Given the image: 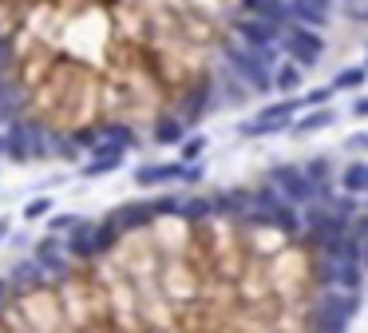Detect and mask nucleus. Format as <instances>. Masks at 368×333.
Segmentation results:
<instances>
[{
    "instance_id": "obj_1",
    "label": "nucleus",
    "mask_w": 368,
    "mask_h": 333,
    "mask_svg": "<svg viewBox=\"0 0 368 333\" xmlns=\"http://www.w3.org/2000/svg\"><path fill=\"white\" fill-rule=\"evenodd\" d=\"M278 48L289 64H297L301 71H309V68H317L321 56H325V36L313 32V28H301V24H289V28L281 32Z\"/></svg>"
},
{
    "instance_id": "obj_2",
    "label": "nucleus",
    "mask_w": 368,
    "mask_h": 333,
    "mask_svg": "<svg viewBox=\"0 0 368 333\" xmlns=\"http://www.w3.org/2000/svg\"><path fill=\"white\" fill-rule=\"evenodd\" d=\"M202 175H206L202 163H194V167H182V163H143L135 171V182L139 187H167V182H198Z\"/></svg>"
},
{
    "instance_id": "obj_3",
    "label": "nucleus",
    "mask_w": 368,
    "mask_h": 333,
    "mask_svg": "<svg viewBox=\"0 0 368 333\" xmlns=\"http://www.w3.org/2000/svg\"><path fill=\"white\" fill-rule=\"evenodd\" d=\"M242 16H254V21H266L273 28L285 32L293 24V8H289V0H238Z\"/></svg>"
},
{
    "instance_id": "obj_4",
    "label": "nucleus",
    "mask_w": 368,
    "mask_h": 333,
    "mask_svg": "<svg viewBox=\"0 0 368 333\" xmlns=\"http://www.w3.org/2000/svg\"><path fill=\"white\" fill-rule=\"evenodd\" d=\"M337 187L345 194L368 199V163H345V167L337 171Z\"/></svg>"
},
{
    "instance_id": "obj_5",
    "label": "nucleus",
    "mask_w": 368,
    "mask_h": 333,
    "mask_svg": "<svg viewBox=\"0 0 368 333\" xmlns=\"http://www.w3.org/2000/svg\"><path fill=\"white\" fill-rule=\"evenodd\" d=\"M186 123L179 119V115H174V111H167V115H159V119H155V143H159V147H179L182 139H186Z\"/></svg>"
},
{
    "instance_id": "obj_6",
    "label": "nucleus",
    "mask_w": 368,
    "mask_h": 333,
    "mask_svg": "<svg viewBox=\"0 0 368 333\" xmlns=\"http://www.w3.org/2000/svg\"><path fill=\"white\" fill-rule=\"evenodd\" d=\"M333 123H337V111L333 107H313V111H305L301 119H293L289 135H317V132H325V127H333Z\"/></svg>"
},
{
    "instance_id": "obj_7",
    "label": "nucleus",
    "mask_w": 368,
    "mask_h": 333,
    "mask_svg": "<svg viewBox=\"0 0 368 333\" xmlns=\"http://www.w3.org/2000/svg\"><path fill=\"white\" fill-rule=\"evenodd\" d=\"M301 83H305V71H301L297 64L281 60L278 68H273V91H281V95H297Z\"/></svg>"
},
{
    "instance_id": "obj_8",
    "label": "nucleus",
    "mask_w": 368,
    "mask_h": 333,
    "mask_svg": "<svg viewBox=\"0 0 368 333\" xmlns=\"http://www.w3.org/2000/svg\"><path fill=\"white\" fill-rule=\"evenodd\" d=\"M206 147H210L206 135H186V139L179 143V163H182V167H194V163H202Z\"/></svg>"
},
{
    "instance_id": "obj_9",
    "label": "nucleus",
    "mask_w": 368,
    "mask_h": 333,
    "mask_svg": "<svg viewBox=\"0 0 368 333\" xmlns=\"http://www.w3.org/2000/svg\"><path fill=\"white\" fill-rule=\"evenodd\" d=\"M48 214H56V199H52V194H36V199L24 202L20 218L24 222H40V218H48Z\"/></svg>"
},
{
    "instance_id": "obj_10",
    "label": "nucleus",
    "mask_w": 368,
    "mask_h": 333,
    "mask_svg": "<svg viewBox=\"0 0 368 333\" xmlns=\"http://www.w3.org/2000/svg\"><path fill=\"white\" fill-rule=\"evenodd\" d=\"M364 80H368V68H364V64H360V68H340L337 80L328 83V88H333V91H357Z\"/></svg>"
},
{
    "instance_id": "obj_11",
    "label": "nucleus",
    "mask_w": 368,
    "mask_h": 333,
    "mask_svg": "<svg viewBox=\"0 0 368 333\" xmlns=\"http://www.w3.org/2000/svg\"><path fill=\"white\" fill-rule=\"evenodd\" d=\"M76 226H80V214H52L48 218V234H56V238H68Z\"/></svg>"
},
{
    "instance_id": "obj_12",
    "label": "nucleus",
    "mask_w": 368,
    "mask_h": 333,
    "mask_svg": "<svg viewBox=\"0 0 368 333\" xmlns=\"http://www.w3.org/2000/svg\"><path fill=\"white\" fill-rule=\"evenodd\" d=\"M333 95H337L333 88H313V91H305V95H301V103H305L309 111H313V107H328V100H333Z\"/></svg>"
},
{
    "instance_id": "obj_13",
    "label": "nucleus",
    "mask_w": 368,
    "mask_h": 333,
    "mask_svg": "<svg viewBox=\"0 0 368 333\" xmlns=\"http://www.w3.org/2000/svg\"><path fill=\"white\" fill-rule=\"evenodd\" d=\"M345 151H348V155H364V151H368V132L348 135V139H345Z\"/></svg>"
},
{
    "instance_id": "obj_14",
    "label": "nucleus",
    "mask_w": 368,
    "mask_h": 333,
    "mask_svg": "<svg viewBox=\"0 0 368 333\" xmlns=\"http://www.w3.org/2000/svg\"><path fill=\"white\" fill-rule=\"evenodd\" d=\"M352 115H357V119H364V115H368V95H364V100H357V103H352Z\"/></svg>"
},
{
    "instance_id": "obj_15",
    "label": "nucleus",
    "mask_w": 368,
    "mask_h": 333,
    "mask_svg": "<svg viewBox=\"0 0 368 333\" xmlns=\"http://www.w3.org/2000/svg\"><path fill=\"white\" fill-rule=\"evenodd\" d=\"M8 155V139H4V132H0V159Z\"/></svg>"
},
{
    "instance_id": "obj_16",
    "label": "nucleus",
    "mask_w": 368,
    "mask_h": 333,
    "mask_svg": "<svg viewBox=\"0 0 368 333\" xmlns=\"http://www.w3.org/2000/svg\"><path fill=\"white\" fill-rule=\"evenodd\" d=\"M364 68H368V64H364Z\"/></svg>"
}]
</instances>
